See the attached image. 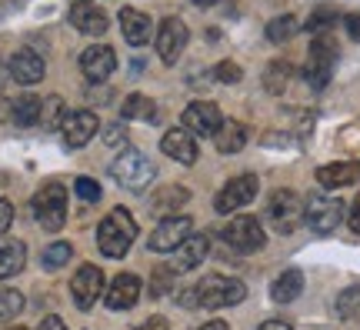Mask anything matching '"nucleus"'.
Returning a JSON list of instances; mask_svg holds the SVG:
<instances>
[{
	"mask_svg": "<svg viewBox=\"0 0 360 330\" xmlns=\"http://www.w3.org/2000/svg\"><path fill=\"white\" fill-rule=\"evenodd\" d=\"M247 297V287L240 280L233 277H224V274H210V277L197 280L193 287L177 293V300L187 310H197V307H204V310H220V307H233L240 304Z\"/></svg>",
	"mask_w": 360,
	"mask_h": 330,
	"instance_id": "1",
	"label": "nucleus"
},
{
	"mask_svg": "<svg viewBox=\"0 0 360 330\" xmlns=\"http://www.w3.org/2000/svg\"><path fill=\"white\" fill-rule=\"evenodd\" d=\"M134 241H137V220H134V214H130L127 207H114L110 214L103 217L101 227H97V247H101V254L120 260L134 247Z\"/></svg>",
	"mask_w": 360,
	"mask_h": 330,
	"instance_id": "2",
	"label": "nucleus"
},
{
	"mask_svg": "<svg viewBox=\"0 0 360 330\" xmlns=\"http://www.w3.org/2000/svg\"><path fill=\"white\" fill-rule=\"evenodd\" d=\"M337 57H340V47L330 34H317L314 44H310V57H307V67H304V80H307L314 90H323L330 84L334 77V67H337Z\"/></svg>",
	"mask_w": 360,
	"mask_h": 330,
	"instance_id": "3",
	"label": "nucleus"
},
{
	"mask_svg": "<svg viewBox=\"0 0 360 330\" xmlns=\"http://www.w3.org/2000/svg\"><path fill=\"white\" fill-rule=\"evenodd\" d=\"M34 217H37V224L44 230H51V234H57V230L67 224V191L64 184H57V180H51V184H44L37 193H34Z\"/></svg>",
	"mask_w": 360,
	"mask_h": 330,
	"instance_id": "4",
	"label": "nucleus"
},
{
	"mask_svg": "<svg viewBox=\"0 0 360 330\" xmlns=\"http://www.w3.org/2000/svg\"><path fill=\"white\" fill-rule=\"evenodd\" d=\"M264 220L277 234H294L297 224L304 220V203H300V197L294 191H283L281 187V191L270 193L267 207H264Z\"/></svg>",
	"mask_w": 360,
	"mask_h": 330,
	"instance_id": "5",
	"label": "nucleus"
},
{
	"mask_svg": "<svg viewBox=\"0 0 360 330\" xmlns=\"http://www.w3.org/2000/svg\"><path fill=\"white\" fill-rule=\"evenodd\" d=\"M154 174H157L154 160H150L147 153L134 151V147H127V151L114 160V177H117V184L127 187V191H143V187L154 180Z\"/></svg>",
	"mask_w": 360,
	"mask_h": 330,
	"instance_id": "6",
	"label": "nucleus"
},
{
	"mask_svg": "<svg viewBox=\"0 0 360 330\" xmlns=\"http://www.w3.org/2000/svg\"><path fill=\"white\" fill-rule=\"evenodd\" d=\"M220 241L227 243L231 250H237V254H254V250L264 247L267 234H264L257 217H233V220H227L220 227Z\"/></svg>",
	"mask_w": 360,
	"mask_h": 330,
	"instance_id": "7",
	"label": "nucleus"
},
{
	"mask_svg": "<svg viewBox=\"0 0 360 330\" xmlns=\"http://www.w3.org/2000/svg\"><path fill=\"white\" fill-rule=\"evenodd\" d=\"M304 220L314 234H334L344 220V203L337 197H327V193H317L304 203Z\"/></svg>",
	"mask_w": 360,
	"mask_h": 330,
	"instance_id": "8",
	"label": "nucleus"
},
{
	"mask_svg": "<svg viewBox=\"0 0 360 330\" xmlns=\"http://www.w3.org/2000/svg\"><path fill=\"white\" fill-rule=\"evenodd\" d=\"M193 234V220L191 217H164L160 224L154 227V234H150V241H147V247H150V254H174L180 243L187 241Z\"/></svg>",
	"mask_w": 360,
	"mask_h": 330,
	"instance_id": "9",
	"label": "nucleus"
},
{
	"mask_svg": "<svg viewBox=\"0 0 360 330\" xmlns=\"http://www.w3.org/2000/svg\"><path fill=\"white\" fill-rule=\"evenodd\" d=\"M257 191H260L257 174H237L233 180L224 184V191L217 193L214 207H217V214H233V210H240V207H247V203L254 201Z\"/></svg>",
	"mask_w": 360,
	"mask_h": 330,
	"instance_id": "10",
	"label": "nucleus"
},
{
	"mask_svg": "<svg viewBox=\"0 0 360 330\" xmlns=\"http://www.w3.org/2000/svg\"><path fill=\"white\" fill-rule=\"evenodd\" d=\"M187 37H191V30H187L184 20H177V17L160 20V27H157V40H154L160 61H164V64L180 61V53H184V47H187Z\"/></svg>",
	"mask_w": 360,
	"mask_h": 330,
	"instance_id": "11",
	"label": "nucleus"
},
{
	"mask_svg": "<svg viewBox=\"0 0 360 330\" xmlns=\"http://www.w3.org/2000/svg\"><path fill=\"white\" fill-rule=\"evenodd\" d=\"M97 130H101V120L94 110H67L64 124H60V134H64L67 147H87L90 140L97 137Z\"/></svg>",
	"mask_w": 360,
	"mask_h": 330,
	"instance_id": "12",
	"label": "nucleus"
},
{
	"mask_svg": "<svg viewBox=\"0 0 360 330\" xmlns=\"http://www.w3.org/2000/svg\"><path fill=\"white\" fill-rule=\"evenodd\" d=\"M224 124V117H220V107L210 101H193L187 103V110H184V124L180 127H187L191 134H200V137H214Z\"/></svg>",
	"mask_w": 360,
	"mask_h": 330,
	"instance_id": "13",
	"label": "nucleus"
},
{
	"mask_svg": "<svg viewBox=\"0 0 360 330\" xmlns=\"http://www.w3.org/2000/svg\"><path fill=\"white\" fill-rule=\"evenodd\" d=\"M101 291H103V274L97 264H84L74 274V280H70V293H74V304L80 310H90V307L97 304Z\"/></svg>",
	"mask_w": 360,
	"mask_h": 330,
	"instance_id": "14",
	"label": "nucleus"
},
{
	"mask_svg": "<svg viewBox=\"0 0 360 330\" xmlns=\"http://www.w3.org/2000/svg\"><path fill=\"white\" fill-rule=\"evenodd\" d=\"M114 67H117V53L107 44H94V47H87V51L80 53V70H84V77H87L90 84L107 80V77L114 74Z\"/></svg>",
	"mask_w": 360,
	"mask_h": 330,
	"instance_id": "15",
	"label": "nucleus"
},
{
	"mask_svg": "<svg viewBox=\"0 0 360 330\" xmlns=\"http://www.w3.org/2000/svg\"><path fill=\"white\" fill-rule=\"evenodd\" d=\"M207 254H210V241H207L204 234H191V237L174 250V257H170L167 267L174 270V274H187V270H193V267L204 264Z\"/></svg>",
	"mask_w": 360,
	"mask_h": 330,
	"instance_id": "16",
	"label": "nucleus"
},
{
	"mask_svg": "<svg viewBox=\"0 0 360 330\" xmlns=\"http://www.w3.org/2000/svg\"><path fill=\"white\" fill-rule=\"evenodd\" d=\"M70 24L77 27L80 34H87V37H101L103 30L110 27V20L94 0H74L70 4Z\"/></svg>",
	"mask_w": 360,
	"mask_h": 330,
	"instance_id": "17",
	"label": "nucleus"
},
{
	"mask_svg": "<svg viewBox=\"0 0 360 330\" xmlns=\"http://www.w3.org/2000/svg\"><path fill=\"white\" fill-rule=\"evenodd\" d=\"M107 307L110 310H130V307L141 300V277L137 274H117L107 287Z\"/></svg>",
	"mask_w": 360,
	"mask_h": 330,
	"instance_id": "18",
	"label": "nucleus"
},
{
	"mask_svg": "<svg viewBox=\"0 0 360 330\" xmlns=\"http://www.w3.org/2000/svg\"><path fill=\"white\" fill-rule=\"evenodd\" d=\"M7 74L17 80V84H40L44 80V57L30 47H20V51L11 57L7 64Z\"/></svg>",
	"mask_w": 360,
	"mask_h": 330,
	"instance_id": "19",
	"label": "nucleus"
},
{
	"mask_svg": "<svg viewBox=\"0 0 360 330\" xmlns=\"http://www.w3.org/2000/svg\"><path fill=\"white\" fill-rule=\"evenodd\" d=\"M160 151L167 153L170 160H177V164H193L197 160V140H193V134L187 127H174L164 134Z\"/></svg>",
	"mask_w": 360,
	"mask_h": 330,
	"instance_id": "20",
	"label": "nucleus"
},
{
	"mask_svg": "<svg viewBox=\"0 0 360 330\" xmlns=\"http://www.w3.org/2000/svg\"><path fill=\"white\" fill-rule=\"evenodd\" d=\"M120 30H124L127 44H134V47H143L147 40L154 37V24H150V17L141 13L137 7H124V11H120Z\"/></svg>",
	"mask_w": 360,
	"mask_h": 330,
	"instance_id": "21",
	"label": "nucleus"
},
{
	"mask_svg": "<svg viewBox=\"0 0 360 330\" xmlns=\"http://www.w3.org/2000/svg\"><path fill=\"white\" fill-rule=\"evenodd\" d=\"M360 180V164L354 160H344V164H327L317 170V184L327 187V191H340V187H350Z\"/></svg>",
	"mask_w": 360,
	"mask_h": 330,
	"instance_id": "22",
	"label": "nucleus"
},
{
	"mask_svg": "<svg viewBox=\"0 0 360 330\" xmlns=\"http://www.w3.org/2000/svg\"><path fill=\"white\" fill-rule=\"evenodd\" d=\"M300 293H304V274L294 270V267L283 270L281 277L270 284V300H274V304H294Z\"/></svg>",
	"mask_w": 360,
	"mask_h": 330,
	"instance_id": "23",
	"label": "nucleus"
},
{
	"mask_svg": "<svg viewBox=\"0 0 360 330\" xmlns=\"http://www.w3.org/2000/svg\"><path fill=\"white\" fill-rule=\"evenodd\" d=\"M214 144H217L220 153H237V151H244V144H247V127L240 124V120H224V124H220V130L214 134Z\"/></svg>",
	"mask_w": 360,
	"mask_h": 330,
	"instance_id": "24",
	"label": "nucleus"
},
{
	"mask_svg": "<svg viewBox=\"0 0 360 330\" xmlns=\"http://www.w3.org/2000/svg\"><path fill=\"white\" fill-rule=\"evenodd\" d=\"M40 107H44L40 97H34V94H20V97L11 103V120L17 124V127H34V124H40Z\"/></svg>",
	"mask_w": 360,
	"mask_h": 330,
	"instance_id": "25",
	"label": "nucleus"
},
{
	"mask_svg": "<svg viewBox=\"0 0 360 330\" xmlns=\"http://www.w3.org/2000/svg\"><path fill=\"white\" fill-rule=\"evenodd\" d=\"M27 264V247L24 241H7L0 243V277H13L20 274Z\"/></svg>",
	"mask_w": 360,
	"mask_h": 330,
	"instance_id": "26",
	"label": "nucleus"
},
{
	"mask_svg": "<svg viewBox=\"0 0 360 330\" xmlns=\"http://www.w3.org/2000/svg\"><path fill=\"white\" fill-rule=\"evenodd\" d=\"M120 114H124V120H147V124H154L157 103L150 97H143V94H130L124 101V107H120Z\"/></svg>",
	"mask_w": 360,
	"mask_h": 330,
	"instance_id": "27",
	"label": "nucleus"
},
{
	"mask_svg": "<svg viewBox=\"0 0 360 330\" xmlns=\"http://www.w3.org/2000/svg\"><path fill=\"white\" fill-rule=\"evenodd\" d=\"M290 77H294V67L287 64V61H274V64L267 67V74H264V87H267L270 94H283L287 84H290Z\"/></svg>",
	"mask_w": 360,
	"mask_h": 330,
	"instance_id": "28",
	"label": "nucleus"
},
{
	"mask_svg": "<svg viewBox=\"0 0 360 330\" xmlns=\"http://www.w3.org/2000/svg\"><path fill=\"white\" fill-rule=\"evenodd\" d=\"M300 30V24H297L294 13H281V17H274L267 24V40L270 44H283V40H290Z\"/></svg>",
	"mask_w": 360,
	"mask_h": 330,
	"instance_id": "29",
	"label": "nucleus"
},
{
	"mask_svg": "<svg viewBox=\"0 0 360 330\" xmlns=\"http://www.w3.org/2000/svg\"><path fill=\"white\" fill-rule=\"evenodd\" d=\"M337 314L344 320H360V284L347 287V291L337 297Z\"/></svg>",
	"mask_w": 360,
	"mask_h": 330,
	"instance_id": "30",
	"label": "nucleus"
},
{
	"mask_svg": "<svg viewBox=\"0 0 360 330\" xmlns=\"http://www.w3.org/2000/svg\"><path fill=\"white\" fill-rule=\"evenodd\" d=\"M24 293L13 291V287H0V320H13L24 310Z\"/></svg>",
	"mask_w": 360,
	"mask_h": 330,
	"instance_id": "31",
	"label": "nucleus"
},
{
	"mask_svg": "<svg viewBox=\"0 0 360 330\" xmlns=\"http://www.w3.org/2000/svg\"><path fill=\"white\" fill-rule=\"evenodd\" d=\"M64 117H67V110H64V101H60V97H47V101H44V107H40V124L47 130H57L64 124Z\"/></svg>",
	"mask_w": 360,
	"mask_h": 330,
	"instance_id": "32",
	"label": "nucleus"
},
{
	"mask_svg": "<svg viewBox=\"0 0 360 330\" xmlns=\"http://www.w3.org/2000/svg\"><path fill=\"white\" fill-rule=\"evenodd\" d=\"M187 197H191V193L184 191V187H164V191L157 193V201L150 203V207H154L157 214H164V210H174V207H184Z\"/></svg>",
	"mask_w": 360,
	"mask_h": 330,
	"instance_id": "33",
	"label": "nucleus"
},
{
	"mask_svg": "<svg viewBox=\"0 0 360 330\" xmlns=\"http://www.w3.org/2000/svg\"><path fill=\"white\" fill-rule=\"evenodd\" d=\"M70 254H74V247H70V243H64V241L51 243V247L44 250V267H47V270H60V267L70 260Z\"/></svg>",
	"mask_w": 360,
	"mask_h": 330,
	"instance_id": "34",
	"label": "nucleus"
},
{
	"mask_svg": "<svg viewBox=\"0 0 360 330\" xmlns=\"http://www.w3.org/2000/svg\"><path fill=\"white\" fill-rule=\"evenodd\" d=\"M337 24V11L334 7H317V11H314V17H310L307 20V30H314V34H327V30H330V27Z\"/></svg>",
	"mask_w": 360,
	"mask_h": 330,
	"instance_id": "35",
	"label": "nucleus"
},
{
	"mask_svg": "<svg viewBox=\"0 0 360 330\" xmlns=\"http://www.w3.org/2000/svg\"><path fill=\"white\" fill-rule=\"evenodd\" d=\"M74 191H77L80 201H87V203H97V201H101V184H94L90 177H80L77 184H74Z\"/></svg>",
	"mask_w": 360,
	"mask_h": 330,
	"instance_id": "36",
	"label": "nucleus"
},
{
	"mask_svg": "<svg viewBox=\"0 0 360 330\" xmlns=\"http://www.w3.org/2000/svg\"><path fill=\"white\" fill-rule=\"evenodd\" d=\"M214 77H217L220 84H237L240 77H244V70L233 64V61H224V64H217L214 67Z\"/></svg>",
	"mask_w": 360,
	"mask_h": 330,
	"instance_id": "37",
	"label": "nucleus"
},
{
	"mask_svg": "<svg viewBox=\"0 0 360 330\" xmlns=\"http://www.w3.org/2000/svg\"><path fill=\"white\" fill-rule=\"evenodd\" d=\"M170 277H174V270H170V267H160V270H157V280L150 284V297H160V293H167V291H170Z\"/></svg>",
	"mask_w": 360,
	"mask_h": 330,
	"instance_id": "38",
	"label": "nucleus"
},
{
	"mask_svg": "<svg viewBox=\"0 0 360 330\" xmlns=\"http://www.w3.org/2000/svg\"><path fill=\"white\" fill-rule=\"evenodd\" d=\"M13 224V203L11 201H0V237L7 234V227Z\"/></svg>",
	"mask_w": 360,
	"mask_h": 330,
	"instance_id": "39",
	"label": "nucleus"
},
{
	"mask_svg": "<svg viewBox=\"0 0 360 330\" xmlns=\"http://www.w3.org/2000/svg\"><path fill=\"white\" fill-rule=\"evenodd\" d=\"M344 27H347L350 40H357V44H360V13H347V20H344Z\"/></svg>",
	"mask_w": 360,
	"mask_h": 330,
	"instance_id": "40",
	"label": "nucleus"
},
{
	"mask_svg": "<svg viewBox=\"0 0 360 330\" xmlns=\"http://www.w3.org/2000/svg\"><path fill=\"white\" fill-rule=\"evenodd\" d=\"M350 230L360 237V193H357V201H354V207H350Z\"/></svg>",
	"mask_w": 360,
	"mask_h": 330,
	"instance_id": "41",
	"label": "nucleus"
},
{
	"mask_svg": "<svg viewBox=\"0 0 360 330\" xmlns=\"http://www.w3.org/2000/svg\"><path fill=\"white\" fill-rule=\"evenodd\" d=\"M37 330H67L64 327V320H60V317H53V314H51V317H44V320H40V327Z\"/></svg>",
	"mask_w": 360,
	"mask_h": 330,
	"instance_id": "42",
	"label": "nucleus"
},
{
	"mask_svg": "<svg viewBox=\"0 0 360 330\" xmlns=\"http://www.w3.org/2000/svg\"><path fill=\"white\" fill-rule=\"evenodd\" d=\"M137 330H170V327H167V320H164V317H150L147 324H141Z\"/></svg>",
	"mask_w": 360,
	"mask_h": 330,
	"instance_id": "43",
	"label": "nucleus"
},
{
	"mask_svg": "<svg viewBox=\"0 0 360 330\" xmlns=\"http://www.w3.org/2000/svg\"><path fill=\"white\" fill-rule=\"evenodd\" d=\"M87 97H90V101H101V103H107V101H110V90H107V87H94V90H90V94H87Z\"/></svg>",
	"mask_w": 360,
	"mask_h": 330,
	"instance_id": "44",
	"label": "nucleus"
},
{
	"mask_svg": "<svg viewBox=\"0 0 360 330\" xmlns=\"http://www.w3.org/2000/svg\"><path fill=\"white\" fill-rule=\"evenodd\" d=\"M260 330H294V327H290V324H283V320H267Z\"/></svg>",
	"mask_w": 360,
	"mask_h": 330,
	"instance_id": "45",
	"label": "nucleus"
},
{
	"mask_svg": "<svg viewBox=\"0 0 360 330\" xmlns=\"http://www.w3.org/2000/svg\"><path fill=\"white\" fill-rule=\"evenodd\" d=\"M200 330H231V327H227L224 320H210V324H204V327H200Z\"/></svg>",
	"mask_w": 360,
	"mask_h": 330,
	"instance_id": "46",
	"label": "nucleus"
},
{
	"mask_svg": "<svg viewBox=\"0 0 360 330\" xmlns=\"http://www.w3.org/2000/svg\"><path fill=\"white\" fill-rule=\"evenodd\" d=\"M107 140H110V144H117V140H120V127H110V130H107Z\"/></svg>",
	"mask_w": 360,
	"mask_h": 330,
	"instance_id": "47",
	"label": "nucleus"
},
{
	"mask_svg": "<svg viewBox=\"0 0 360 330\" xmlns=\"http://www.w3.org/2000/svg\"><path fill=\"white\" fill-rule=\"evenodd\" d=\"M197 7H210V4H217V0H193Z\"/></svg>",
	"mask_w": 360,
	"mask_h": 330,
	"instance_id": "48",
	"label": "nucleus"
},
{
	"mask_svg": "<svg viewBox=\"0 0 360 330\" xmlns=\"http://www.w3.org/2000/svg\"><path fill=\"white\" fill-rule=\"evenodd\" d=\"M11 330H24V327H11Z\"/></svg>",
	"mask_w": 360,
	"mask_h": 330,
	"instance_id": "49",
	"label": "nucleus"
},
{
	"mask_svg": "<svg viewBox=\"0 0 360 330\" xmlns=\"http://www.w3.org/2000/svg\"><path fill=\"white\" fill-rule=\"evenodd\" d=\"M0 77H4V70H0Z\"/></svg>",
	"mask_w": 360,
	"mask_h": 330,
	"instance_id": "50",
	"label": "nucleus"
}]
</instances>
